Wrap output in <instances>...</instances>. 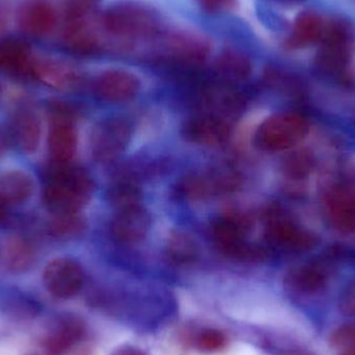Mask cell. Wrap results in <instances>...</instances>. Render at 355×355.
<instances>
[{
  "label": "cell",
  "instance_id": "1",
  "mask_svg": "<svg viewBox=\"0 0 355 355\" xmlns=\"http://www.w3.org/2000/svg\"><path fill=\"white\" fill-rule=\"evenodd\" d=\"M47 179L44 202L55 216L77 214L93 193L91 177L71 162H54Z\"/></svg>",
  "mask_w": 355,
  "mask_h": 355
},
{
  "label": "cell",
  "instance_id": "2",
  "mask_svg": "<svg viewBox=\"0 0 355 355\" xmlns=\"http://www.w3.org/2000/svg\"><path fill=\"white\" fill-rule=\"evenodd\" d=\"M354 27L344 20H334L325 25L317 52V69L325 76L344 78L352 64L354 51Z\"/></svg>",
  "mask_w": 355,
  "mask_h": 355
},
{
  "label": "cell",
  "instance_id": "3",
  "mask_svg": "<svg viewBox=\"0 0 355 355\" xmlns=\"http://www.w3.org/2000/svg\"><path fill=\"white\" fill-rule=\"evenodd\" d=\"M252 227L248 215L230 212L213 223L212 235L219 252L230 258L242 261H257L264 258V250L246 241Z\"/></svg>",
  "mask_w": 355,
  "mask_h": 355
},
{
  "label": "cell",
  "instance_id": "4",
  "mask_svg": "<svg viewBox=\"0 0 355 355\" xmlns=\"http://www.w3.org/2000/svg\"><path fill=\"white\" fill-rule=\"evenodd\" d=\"M309 133V123L296 112H283L265 120L254 135L259 149L266 152L287 151L302 143Z\"/></svg>",
  "mask_w": 355,
  "mask_h": 355
},
{
  "label": "cell",
  "instance_id": "5",
  "mask_svg": "<svg viewBox=\"0 0 355 355\" xmlns=\"http://www.w3.org/2000/svg\"><path fill=\"white\" fill-rule=\"evenodd\" d=\"M102 26L110 35L122 39H148L158 31L157 18L145 6L120 3L102 16Z\"/></svg>",
  "mask_w": 355,
  "mask_h": 355
},
{
  "label": "cell",
  "instance_id": "6",
  "mask_svg": "<svg viewBox=\"0 0 355 355\" xmlns=\"http://www.w3.org/2000/svg\"><path fill=\"white\" fill-rule=\"evenodd\" d=\"M265 239L279 250L304 252L313 250L318 238L284 214L281 208L271 206L265 212Z\"/></svg>",
  "mask_w": 355,
  "mask_h": 355
},
{
  "label": "cell",
  "instance_id": "7",
  "mask_svg": "<svg viewBox=\"0 0 355 355\" xmlns=\"http://www.w3.org/2000/svg\"><path fill=\"white\" fill-rule=\"evenodd\" d=\"M242 178L233 168H217L202 174H192L178 184V193L190 200H202L237 192Z\"/></svg>",
  "mask_w": 355,
  "mask_h": 355
},
{
  "label": "cell",
  "instance_id": "8",
  "mask_svg": "<svg viewBox=\"0 0 355 355\" xmlns=\"http://www.w3.org/2000/svg\"><path fill=\"white\" fill-rule=\"evenodd\" d=\"M323 209L334 230L352 235L355 233V182L339 181L327 188Z\"/></svg>",
  "mask_w": 355,
  "mask_h": 355
},
{
  "label": "cell",
  "instance_id": "9",
  "mask_svg": "<svg viewBox=\"0 0 355 355\" xmlns=\"http://www.w3.org/2000/svg\"><path fill=\"white\" fill-rule=\"evenodd\" d=\"M132 135L130 124L124 119L112 118L94 127L91 135V150L98 162L116 159L128 146Z\"/></svg>",
  "mask_w": 355,
  "mask_h": 355
},
{
  "label": "cell",
  "instance_id": "10",
  "mask_svg": "<svg viewBox=\"0 0 355 355\" xmlns=\"http://www.w3.org/2000/svg\"><path fill=\"white\" fill-rule=\"evenodd\" d=\"M210 52L209 41L193 33H174L162 40V55L181 66H198Z\"/></svg>",
  "mask_w": 355,
  "mask_h": 355
},
{
  "label": "cell",
  "instance_id": "11",
  "mask_svg": "<svg viewBox=\"0 0 355 355\" xmlns=\"http://www.w3.org/2000/svg\"><path fill=\"white\" fill-rule=\"evenodd\" d=\"M43 279L50 294L68 300L79 293L85 283V275L78 263L71 259L60 258L51 261L46 266Z\"/></svg>",
  "mask_w": 355,
  "mask_h": 355
},
{
  "label": "cell",
  "instance_id": "12",
  "mask_svg": "<svg viewBox=\"0 0 355 355\" xmlns=\"http://www.w3.org/2000/svg\"><path fill=\"white\" fill-rule=\"evenodd\" d=\"M58 14L50 0H26L17 15L19 28L31 37H45L55 29Z\"/></svg>",
  "mask_w": 355,
  "mask_h": 355
},
{
  "label": "cell",
  "instance_id": "13",
  "mask_svg": "<svg viewBox=\"0 0 355 355\" xmlns=\"http://www.w3.org/2000/svg\"><path fill=\"white\" fill-rule=\"evenodd\" d=\"M182 133L186 141L194 145L217 147L227 143L231 128L227 121L217 114H202L186 121Z\"/></svg>",
  "mask_w": 355,
  "mask_h": 355
},
{
  "label": "cell",
  "instance_id": "14",
  "mask_svg": "<svg viewBox=\"0 0 355 355\" xmlns=\"http://www.w3.org/2000/svg\"><path fill=\"white\" fill-rule=\"evenodd\" d=\"M83 321L74 315L58 317L44 338V347L50 355L68 354L85 337Z\"/></svg>",
  "mask_w": 355,
  "mask_h": 355
},
{
  "label": "cell",
  "instance_id": "15",
  "mask_svg": "<svg viewBox=\"0 0 355 355\" xmlns=\"http://www.w3.org/2000/svg\"><path fill=\"white\" fill-rule=\"evenodd\" d=\"M141 89L139 78L123 70H110L100 75L96 81L98 97L110 103H125L137 97Z\"/></svg>",
  "mask_w": 355,
  "mask_h": 355
},
{
  "label": "cell",
  "instance_id": "16",
  "mask_svg": "<svg viewBox=\"0 0 355 355\" xmlns=\"http://www.w3.org/2000/svg\"><path fill=\"white\" fill-rule=\"evenodd\" d=\"M151 227V217L143 206L118 211L110 225L112 238L120 243L141 241Z\"/></svg>",
  "mask_w": 355,
  "mask_h": 355
},
{
  "label": "cell",
  "instance_id": "17",
  "mask_svg": "<svg viewBox=\"0 0 355 355\" xmlns=\"http://www.w3.org/2000/svg\"><path fill=\"white\" fill-rule=\"evenodd\" d=\"M31 76L60 91H72L83 83V76L76 68L67 62L54 60L35 58Z\"/></svg>",
  "mask_w": 355,
  "mask_h": 355
},
{
  "label": "cell",
  "instance_id": "18",
  "mask_svg": "<svg viewBox=\"0 0 355 355\" xmlns=\"http://www.w3.org/2000/svg\"><path fill=\"white\" fill-rule=\"evenodd\" d=\"M35 58L31 46L17 37L0 39V72L10 76H31Z\"/></svg>",
  "mask_w": 355,
  "mask_h": 355
},
{
  "label": "cell",
  "instance_id": "19",
  "mask_svg": "<svg viewBox=\"0 0 355 355\" xmlns=\"http://www.w3.org/2000/svg\"><path fill=\"white\" fill-rule=\"evenodd\" d=\"M87 19L64 23L62 44L68 51L76 55H93L100 49L97 33H95Z\"/></svg>",
  "mask_w": 355,
  "mask_h": 355
},
{
  "label": "cell",
  "instance_id": "20",
  "mask_svg": "<svg viewBox=\"0 0 355 355\" xmlns=\"http://www.w3.org/2000/svg\"><path fill=\"white\" fill-rule=\"evenodd\" d=\"M322 18L315 12H304L298 15L292 28L291 35L287 40V46L291 49H302L318 44L325 31Z\"/></svg>",
  "mask_w": 355,
  "mask_h": 355
},
{
  "label": "cell",
  "instance_id": "21",
  "mask_svg": "<svg viewBox=\"0 0 355 355\" xmlns=\"http://www.w3.org/2000/svg\"><path fill=\"white\" fill-rule=\"evenodd\" d=\"M76 149L77 135L73 121L53 120L49 135V151L54 162H71Z\"/></svg>",
  "mask_w": 355,
  "mask_h": 355
},
{
  "label": "cell",
  "instance_id": "22",
  "mask_svg": "<svg viewBox=\"0 0 355 355\" xmlns=\"http://www.w3.org/2000/svg\"><path fill=\"white\" fill-rule=\"evenodd\" d=\"M12 132L17 145L25 153H35L41 141L39 118L31 110H19L12 120Z\"/></svg>",
  "mask_w": 355,
  "mask_h": 355
},
{
  "label": "cell",
  "instance_id": "23",
  "mask_svg": "<svg viewBox=\"0 0 355 355\" xmlns=\"http://www.w3.org/2000/svg\"><path fill=\"white\" fill-rule=\"evenodd\" d=\"M327 271L316 264H306L293 269L287 277L289 287L302 294H315L324 289L327 284Z\"/></svg>",
  "mask_w": 355,
  "mask_h": 355
},
{
  "label": "cell",
  "instance_id": "24",
  "mask_svg": "<svg viewBox=\"0 0 355 355\" xmlns=\"http://www.w3.org/2000/svg\"><path fill=\"white\" fill-rule=\"evenodd\" d=\"M33 182L26 173L8 172L0 175V202L17 205L31 198Z\"/></svg>",
  "mask_w": 355,
  "mask_h": 355
},
{
  "label": "cell",
  "instance_id": "25",
  "mask_svg": "<svg viewBox=\"0 0 355 355\" xmlns=\"http://www.w3.org/2000/svg\"><path fill=\"white\" fill-rule=\"evenodd\" d=\"M216 70L225 83L243 81L252 73V62L239 52L227 51L218 58Z\"/></svg>",
  "mask_w": 355,
  "mask_h": 355
},
{
  "label": "cell",
  "instance_id": "26",
  "mask_svg": "<svg viewBox=\"0 0 355 355\" xmlns=\"http://www.w3.org/2000/svg\"><path fill=\"white\" fill-rule=\"evenodd\" d=\"M35 260L33 246L22 237H15L8 241L6 250V265L14 273L24 272L33 266Z\"/></svg>",
  "mask_w": 355,
  "mask_h": 355
},
{
  "label": "cell",
  "instance_id": "27",
  "mask_svg": "<svg viewBox=\"0 0 355 355\" xmlns=\"http://www.w3.org/2000/svg\"><path fill=\"white\" fill-rule=\"evenodd\" d=\"M168 259L177 265H188L198 256V248L194 240L183 232H174L166 244Z\"/></svg>",
  "mask_w": 355,
  "mask_h": 355
},
{
  "label": "cell",
  "instance_id": "28",
  "mask_svg": "<svg viewBox=\"0 0 355 355\" xmlns=\"http://www.w3.org/2000/svg\"><path fill=\"white\" fill-rule=\"evenodd\" d=\"M141 190L135 182L119 181L108 191V202L116 211L141 206Z\"/></svg>",
  "mask_w": 355,
  "mask_h": 355
},
{
  "label": "cell",
  "instance_id": "29",
  "mask_svg": "<svg viewBox=\"0 0 355 355\" xmlns=\"http://www.w3.org/2000/svg\"><path fill=\"white\" fill-rule=\"evenodd\" d=\"M314 168V158L306 150L293 152L283 162L284 174L293 180H302L309 177Z\"/></svg>",
  "mask_w": 355,
  "mask_h": 355
},
{
  "label": "cell",
  "instance_id": "30",
  "mask_svg": "<svg viewBox=\"0 0 355 355\" xmlns=\"http://www.w3.org/2000/svg\"><path fill=\"white\" fill-rule=\"evenodd\" d=\"M85 230V223L74 215H60L50 223L49 232L58 239H72L80 235Z\"/></svg>",
  "mask_w": 355,
  "mask_h": 355
},
{
  "label": "cell",
  "instance_id": "31",
  "mask_svg": "<svg viewBox=\"0 0 355 355\" xmlns=\"http://www.w3.org/2000/svg\"><path fill=\"white\" fill-rule=\"evenodd\" d=\"M193 344L198 352L215 354L227 347V338L223 331L217 329H202L194 338Z\"/></svg>",
  "mask_w": 355,
  "mask_h": 355
},
{
  "label": "cell",
  "instance_id": "32",
  "mask_svg": "<svg viewBox=\"0 0 355 355\" xmlns=\"http://www.w3.org/2000/svg\"><path fill=\"white\" fill-rule=\"evenodd\" d=\"M100 1L101 0H62L60 8L64 21L70 22L89 18Z\"/></svg>",
  "mask_w": 355,
  "mask_h": 355
},
{
  "label": "cell",
  "instance_id": "33",
  "mask_svg": "<svg viewBox=\"0 0 355 355\" xmlns=\"http://www.w3.org/2000/svg\"><path fill=\"white\" fill-rule=\"evenodd\" d=\"M331 346L341 354L355 350V325H343L334 331L331 338Z\"/></svg>",
  "mask_w": 355,
  "mask_h": 355
},
{
  "label": "cell",
  "instance_id": "34",
  "mask_svg": "<svg viewBox=\"0 0 355 355\" xmlns=\"http://www.w3.org/2000/svg\"><path fill=\"white\" fill-rule=\"evenodd\" d=\"M6 313L16 319H28L37 316L39 309L33 302L27 300H12L6 304Z\"/></svg>",
  "mask_w": 355,
  "mask_h": 355
},
{
  "label": "cell",
  "instance_id": "35",
  "mask_svg": "<svg viewBox=\"0 0 355 355\" xmlns=\"http://www.w3.org/2000/svg\"><path fill=\"white\" fill-rule=\"evenodd\" d=\"M198 2L207 12H218L234 8L236 0H198Z\"/></svg>",
  "mask_w": 355,
  "mask_h": 355
},
{
  "label": "cell",
  "instance_id": "36",
  "mask_svg": "<svg viewBox=\"0 0 355 355\" xmlns=\"http://www.w3.org/2000/svg\"><path fill=\"white\" fill-rule=\"evenodd\" d=\"M341 309L345 314L355 316V282L344 292L341 298Z\"/></svg>",
  "mask_w": 355,
  "mask_h": 355
},
{
  "label": "cell",
  "instance_id": "37",
  "mask_svg": "<svg viewBox=\"0 0 355 355\" xmlns=\"http://www.w3.org/2000/svg\"><path fill=\"white\" fill-rule=\"evenodd\" d=\"M110 355H146L137 348L131 347V346H125L114 350Z\"/></svg>",
  "mask_w": 355,
  "mask_h": 355
},
{
  "label": "cell",
  "instance_id": "38",
  "mask_svg": "<svg viewBox=\"0 0 355 355\" xmlns=\"http://www.w3.org/2000/svg\"><path fill=\"white\" fill-rule=\"evenodd\" d=\"M8 139H6V135H4L3 133L0 132V155L4 154V152L8 150Z\"/></svg>",
  "mask_w": 355,
  "mask_h": 355
},
{
  "label": "cell",
  "instance_id": "39",
  "mask_svg": "<svg viewBox=\"0 0 355 355\" xmlns=\"http://www.w3.org/2000/svg\"><path fill=\"white\" fill-rule=\"evenodd\" d=\"M6 206H4L2 202H0V223H3L4 219H6Z\"/></svg>",
  "mask_w": 355,
  "mask_h": 355
},
{
  "label": "cell",
  "instance_id": "40",
  "mask_svg": "<svg viewBox=\"0 0 355 355\" xmlns=\"http://www.w3.org/2000/svg\"><path fill=\"white\" fill-rule=\"evenodd\" d=\"M342 355H355V350L354 352H345V354H342Z\"/></svg>",
  "mask_w": 355,
  "mask_h": 355
}]
</instances>
